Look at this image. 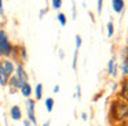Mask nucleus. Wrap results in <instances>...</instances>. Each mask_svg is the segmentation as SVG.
<instances>
[{"instance_id": "1", "label": "nucleus", "mask_w": 128, "mask_h": 126, "mask_svg": "<svg viewBox=\"0 0 128 126\" xmlns=\"http://www.w3.org/2000/svg\"><path fill=\"white\" fill-rule=\"evenodd\" d=\"M110 119L114 123H122L118 126H128V103L120 97L114 99L110 104Z\"/></svg>"}, {"instance_id": "2", "label": "nucleus", "mask_w": 128, "mask_h": 126, "mask_svg": "<svg viewBox=\"0 0 128 126\" xmlns=\"http://www.w3.org/2000/svg\"><path fill=\"white\" fill-rule=\"evenodd\" d=\"M12 44L10 43L8 36L3 29H0V56L3 58H10V55L12 54Z\"/></svg>"}, {"instance_id": "3", "label": "nucleus", "mask_w": 128, "mask_h": 126, "mask_svg": "<svg viewBox=\"0 0 128 126\" xmlns=\"http://www.w3.org/2000/svg\"><path fill=\"white\" fill-rule=\"evenodd\" d=\"M36 108H34V100L29 99L26 101V114H28V121L32 123L33 126L37 125V119H36Z\"/></svg>"}, {"instance_id": "4", "label": "nucleus", "mask_w": 128, "mask_h": 126, "mask_svg": "<svg viewBox=\"0 0 128 126\" xmlns=\"http://www.w3.org/2000/svg\"><path fill=\"white\" fill-rule=\"evenodd\" d=\"M0 66L3 67V70L6 71V74L8 77L14 75V73H15V64H14V62H11L10 59H3V60H0Z\"/></svg>"}, {"instance_id": "5", "label": "nucleus", "mask_w": 128, "mask_h": 126, "mask_svg": "<svg viewBox=\"0 0 128 126\" xmlns=\"http://www.w3.org/2000/svg\"><path fill=\"white\" fill-rule=\"evenodd\" d=\"M15 77L21 81V84H25V82H28V79H29L28 73L25 71V68H24V66L21 64V63L15 66Z\"/></svg>"}, {"instance_id": "6", "label": "nucleus", "mask_w": 128, "mask_h": 126, "mask_svg": "<svg viewBox=\"0 0 128 126\" xmlns=\"http://www.w3.org/2000/svg\"><path fill=\"white\" fill-rule=\"evenodd\" d=\"M106 70H108V74H109L110 77H116V75H117L118 64H117L116 56H113L112 59H109V62H108V67H106Z\"/></svg>"}, {"instance_id": "7", "label": "nucleus", "mask_w": 128, "mask_h": 126, "mask_svg": "<svg viewBox=\"0 0 128 126\" xmlns=\"http://www.w3.org/2000/svg\"><path fill=\"white\" fill-rule=\"evenodd\" d=\"M118 97L121 99V100H124V101H127V103H128V77H127V78H124V81L121 82V85H120Z\"/></svg>"}, {"instance_id": "8", "label": "nucleus", "mask_w": 128, "mask_h": 126, "mask_svg": "<svg viewBox=\"0 0 128 126\" xmlns=\"http://www.w3.org/2000/svg\"><path fill=\"white\" fill-rule=\"evenodd\" d=\"M10 117L11 119L14 121H20L22 118V111H21V107L20 106H12L10 108Z\"/></svg>"}, {"instance_id": "9", "label": "nucleus", "mask_w": 128, "mask_h": 126, "mask_svg": "<svg viewBox=\"0 0 128 126\" xmlns=\"http://www.w3.org/2000/svg\"><path fill=\"white\" fill-rule=\"evenodd\" d=\"M124 7H125L124 0H112V8H113V11H114L116 14L122 12Z\"/></svg>"}, {"instance_id": "10", "label": "nucleus", "mask_w": 128, "mask_h": 126, "mask_svg": "<svg viewBox=\"0 0 128 126\" xmlns=\"http://www.w3.org/2000/svg\"><path fill=\"white\" fill-rule=\"evenodd\" d=\"M7 85L11 88V90H20V88H21V85H22V84H21V81H20V79H18L15 75H11V77H10V79H8V84H7Z\"/></svg>"}, {"instance_id": "11", "label": "nucleus", "mask_w": 128, "mask_h": 126, "mask_svg": "<svg viewBox=\"0 0 128 126\" xmlns=\"http://www.w3.org/2000/svg\"><path fill=\"white\" fill-rule=\"evenodd\" d=\"M20 92L22 93V96H25V97H30V95H32V86H30V84H29V82L22 84V85H21V88H20Z\"/></svg>"}, {"instance_id": "12", "label": "nucleus", "mask_w": 128, "mask_h": 126, "mask_svg": "<svg viewBox=\"0 0 128 126\" xmlns=\"http://www.w3.org/2000/svg\"><path fill=\"white\" fill-rule=\"evenodd\" d=\"M8 79H10V77L6 74V71L3 70V67L0 66V85H2V86H6V85L8 84Z\"/></svg>"}, {"instance_id": "13", "label": "nucleus", "mask_w": 128, "mask_h": 126, "mask_svg": "<svg viewBox=\"0 0 128 126\" xmlns=\"http://www.w3.org/2000/svg\"><path fill=\"white\" fill-rule=\"evenodd\" d=\"M43 97V85L42 84H37L34 86V99L36 100H40Z\"/></svg>"}, {"instance_id": "14", "label": "nucleus", "mask_w": 128, "mask_h": 126, "mask_svg": "<svg viewBox=\"0 0 128 126\" xmlns=\"http://www.w3.org/2000/svg\"><path fill=\"white\" fill-rule=\"evenodd\" d=\"M120 70H121V74L124 78H127L128 77V62L127 60H122L121 64H120Z\"/></svg>"}, {"instance_id": "15", "label": "nucleus", "mask_w": 128, "mask_h": 126, "mask_svg": "<svg viewBox=\"0 0 128 126\" xmlns=\"http://www.w3.org/2000/svg\"><path fill=\"white\" fill-rule=\"evenodd\" d=\"M46 104V110H47V112H51L54 110V99L52 97H47L44 101Z\"/></svg>"}, {"instance_id": "16", "label": "nucleus", "mask_w": 128, "mask_h": 126, "mask_svg": "<svg viewBox=\"0 0 128 126\" xmlns=\"http://www.w3.org/2000/svg\"><path fill=\"white\" fill-rule=\"evenodd\" d=\"M113 33H114V25H113V22H108V25H106V34H108V37L110 38L112 36H113Z\"/></svg>"}, {"instance_id": "17", "label": "nucleus", "mask_w": 128, "mask_h": 126, "mask_svg": "<svg viewBox=\"0 0 128 126\" xmlns=\"http://www.w3.org/2000/svg\"><path fill=\"white\" fill-rule=\"evenodd\" d=\"M18 51H20V55H21V59L25 62V60H28V52H26V48L25 45H21L20 48H18Z\"/></svg>"}, {"instance_id": "18", "label": "nucleus", "mask_w": 128, "mask_h": 126, "mask_svg": "<svg viewBox=\"0 0 128 126\" xmlns=\"http://www.w3.org/2000/svg\"><path fill=\"white\" fill-rule=\"evenodd\" d=\"M56 19H58V22H59V25H61V26H65V25H66V22H68L66 15H65L64 12H59L58 15H56Z\"/></svg>"}, {"instance_id": "19", "label": "nucleus", "mask_w": 128, "mask_h": 126, "mask_svg": "<svg viewBox=\"0 0 128 126\" xmlns=\"http://www.w3.org/2000/svg\"><path fill=\"white\" fill-rule=\"evenodd\" d=\"M77 59H78V49H74V54H73V62H72V68L73 70L77 68Z\"/></svg>"}, {"instance_id": "20", "label": "nucleus", "mask_w": 128, "mask_h": 126, "mask_svg": "<svg viewBox=\"0 0 128 126\" xmlns=\"http://www.w3.org/2000/svg\"><path fill=\"white\" fill-rule=\"evenodd\" d=\"M51 7H52L54 10H59V8L62 7V0H52V1H51Z\"/></svg>"}, {"instance_id": "21", "label": "nucleus", "mask_w": 128, "mask_h": 126, "mask_svg": "<svg viewBox=\"0 0 128 126\" xmlns=\"http://www.w3.org/2000/svg\"><path fill=\"white\" fill-rule=\"evenodd\" d=\"M74 43H76V49H80L81 44H83V40H81V36L80 34H76L74 36Z\"/></svg>"}, {"instance_id": "22", "label": "nucleus", "mask_w": 128, "mask_h": 126, "mask_svg": "<svg viewBox=\"0 0 128 126\" xmlns=\"http://www.w3.org/2000/svg\"><path fill=\"white\" fill-rule=\"evenodd\" d=\"M121 55H122V60H127V62H128V45L122 48Z\"/></svg>"}, {"instance_id": "23", "label": "nucleus", "mask_w": 128, "mask_h": 126, "mask_svg": "<svg viewBox=\"0 0 128 126\" xmlns=\"http://www.w3.org/2000/svg\"><path fill=\"white\" fill-rule=\"evenodd\" d=\"M102 7H103V1H102V0H98V3H96V11H98V14L102 12Z\"/></svg>"}, {"instance_id": "24", "label": "nucleus", "mask_w": 128, "mask_h": 126, "mask_svg": "<svg viewBox=\"0 0 128 126\" xmlns=\"http://www.w3.org/2000/svg\"><path fill=\"white\" fill-rule=\"evenodd\" d=\"M76 97H77V99H80L81 97V86H80V85H77V86H76Z\"/></svg>"}, {"instance_id": "25", "label": "nucleus", "mask_w": 128, "mask_h": 126, "mask_svg": "<svg viewBox=\"0 0 128 126\" xmlns=\"http://www.w3.org/2000/svg\"><path fill=\"white\" fill-rule=\"evenodd\" d=\"M0 16H4V10H3V1L0 0Z\"/></svg>"}, {"instance_id": "26", "label": "nucleus", "mask_w": 128, "mask_h": 126, "mask_svg": "<svg viewBox=\"0 0 128 126\" xmlns=\"http://www.w3.org/2000/svg\"><path fill=\"white\" fill-rule=\"evenodd\" d=\"M81 119H83L84 122H86V121H88V115H87L86 112H81Z\"/></svg>"}, {"instance_id": "27", "label": "nucleus", "mask_w": 128, "mask_h": 126, "mask_svg": "<svg viewBox=\"0 0 128 126\" xmlns=\"http://www.w3.org/2000/svg\"><path fill=\"white\" fill-rule=\"evenodd\" d=\"M59 89H61V88H59V85H55V86H54V89H52V92L54 93H58Z\"/></svg>"}, {"instance_id": "28", "label": "nucleus", "mask_w": 128, "mask_h": 126, "mask_svg": "<svg viewBox=\"0 0 128 126\" xmlns=\"http://www.w3.org/2000/svg\"><path fill=\"white\" fill-rule=\"evenodd\" d=\"M46 12H47V8H44V10L40 11V19H42L43 16H44V14H46Z\"/></svg>"}, {"instance_id": "29", "label": "nucleus", "mask_w": 128, "mask_h": 126, "mask_svg": "<svg viewBox=\"0 0 128 126\" xmlns=\"http://www.w3.org/2000/svg\"><path fill=\"white\" fill-rule=\"evenodd\" d=\"M73 19H76V5H73Z\"/></svg>"}, {"instance_id": "30", "label": "nucleus", "mask_w": 128, "mask_h": 126, "mask_svg": "<svg viewBox=\"0 0 128 126\" xmlns=\"http://www.w3.org/2000/svg\"><path fill=\"white\" fill-rule=\"evenodd\" d=\"M24 126H30V122H29V121H25V122H24Z\"/></svg>"}, {"instance_id": "31", "label": "nucleus", "mask_w": 128, "mask_h": 126, "mask_svg": "<svg viewBox=\"0 0 128 126\" xmlns=\"http://www.w3.org/2000/svg\"><path fill=\"white\" fill-rule=\"evenodd\" d=\"M59 58H61V59H62V58H64V51H62V49H61V51H59Z\"/></svg>"}, {"instance_id": "32", "label": "nucleus", "mask_w": 128, "mask_h": 126, "mask_svg": "<svg viewBox=\"0 0 128 126\" xmlns=\"http://www.w3.org/2000/svg\"><path fill=\"white\" fill-rule=\"evenodd\" d=\"M43 126H50V123H48V122H46V123H44V125H43Z\"/></svg>"}]
</instances>
